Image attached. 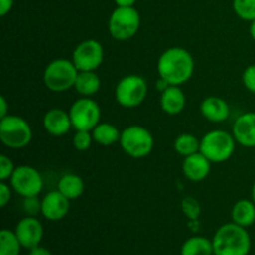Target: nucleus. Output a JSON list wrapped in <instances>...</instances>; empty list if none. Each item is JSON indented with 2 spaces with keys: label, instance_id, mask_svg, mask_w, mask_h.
Wrapping results in <instances>:
<instances>
[{
  "label": "nucleus",
  "instance_id": "nucleus-6",
  "mask_svg": "<svg viewBox=\"0 0 255 255\" xmlns=\"http://www.w3.org/2000/svg\"><path fill=\"white\" fill-rule=\"evenodd\" d=\"M32 139V129L27 121L16 115L0 119V141L11 149L26 147Z\"/></svg>",
  "mask_w": 255,
  "mask_h": 255
},
{
  "label": "nucleus",
  "instance_id": "nucleus-2",
  "mask_svg": "<svg viewBox=\"0 0 255 255\" xmlns=\"http://www.w3.org/2000/svg\"><path fill=\"white\" fill-rule=\"evenodd\" d=\"M212 243L214 255H248L252 248L247 228L236 223L222 226L214 234Z\"/></svg>",
  "mask_w": 255,
  "mask_h": 255
},
{
  "label": "nucleus",
  "instance_id": "nucleus-15",
  "mask_svg": "<svg viewBox=\"0 0 255 255\" xmlns=\"http://www.w3.org/2000/svg\"><path fill=\"white\" fill-rule=\"evenodd\" d=\"M232 134L237 143L247 148L255 147V112H246L234 121Z\"/></svg>",
  "mask_w": 255,
  "mask_h": 255
},
{
  "label": "nucleus",
  "instance_id": "nucleus-13",
  "mask_svg": "<svg viewBox=\"0 0 255 255\" xmlns=\"http://www.w3.org/2000/svg\"><path fill=\"white\" fill-rule=\"evenodd\" d=\"M69 211L70 199H67L59 189L49 192L41 199V214L47 221H61Z\"/></svg>",
  "mask_w": 255,
  "mask_h": 255
},
{
  "label": "nucleus",
  "instance_id": "nucleus-10",
  "mask_svg": "<svg viewBox=\"0 0 255 255\" xmlns=\"http://www.w3.org/2000/svg\"><path fill=\"white\" fill-rule=\"evenodd\" d=\"M9 181L11 188L24 198L39 196L44 187V181L40 172L26 164L16 167Z\"/></svg>",
  "mask_w": 255,
  "mask_h": 255
},
{
  "label": "nucleus",
  "instance_id": "nucleus-21",
  "mask_svg": "<svg viewBox=\"0 0 255 255\" xmlns=\"http://www.w3.org/2000/svg\"><path fill=\"white\" fill-rule=\"evenodd\" d=\"M57 189L70 201L80 198L84 194L85 183L80 176L75 173H67L60 178Z\"/></svg>",
  "mask_w": 255,
  "mask_h": 255
},
{
  "label": "nucleus",
  "instance_id": "nucleus-1",
  "mask_svg": "<svg viewBox=\"0 0 255 255\" xmlns=\"http://www.w3.org/2000/svg\"><path fill=\"white\" fill-rule=\"evenodd\" d=\"M157 71L159 77L169 85L181 86L193 76L194 60L188 50L178 46L169 47L159 56Z\"/></svg>",
  "mask_w": 255,
  "mask_h": 255
},
{
  "label": "nucleus",
  "instance_id": "nucleus-38",
  "mask_svg": "<svg viewBox=\"0 0 255 255\" xmlns=\"http://www.w3.org/2000/svg\"><path fill=\"white\" fill-rule=\"evenodd\" d=\"M249 34H251L252 39L255 41V20L251 21V26H249Z\"/></svg>",
  "mask_w": 255,
  "mask_h": 255
},
{
  "label": "nucleus",
  "instance_id": "nucleus-27",
  "mask_svg": "<svg viewBox=\"0 0 255 255\" xmlns=\"http://www.w3.org/2000/svg\"><path fill=\"white\" fill-rule=\"evenodd\" d=\"M92 142H94V137H92L91 131H76V133L72 137V144L75 149L80 152L87 151L91 147Z\"/></svg>",
  "mask_w": 255,
  "mask_h": 255
},
{
  "label": "nucleus",
  "instance_id": "nucleus-33",
  "mask_svg": "<svg viewBox=\"0 0 255 255\" xmlns=\"http://www.w3.org/2000/svg\"><path fill=\"white\" fill-rule=\"evenodd\" d=\"M14 5V0H0V15L5 16L9 14Z\"/></svg>",
  "mask_w": 255,
  "mask_h": 255
},
{
  "label": "nucleus",
  "instance_id": "nucleus-7",
  "mask_svg": "<svg viewBox=\"0 0 255 255\" xmlns=\"http://www.w3.org/2000/svg\"><path fill=\"white\" fill-rule=\"evenodd\" d=\"M148 86L146 80L139 75H127L122 77L115 89V99L125 109L138 107L146 100Z\"/></svg>",
  "mask_w": 255,
  "mask_h": 255
},
{
  "label": "nucleus",
  "instance_id": "nucleus-35",
  "mask_svg": "<svg viewBox=\"0 0 255 255\" xmlns=\"http://www.w3.org/2000/svg\"><path fill=\"white\" fill-rule=\"evenodd\" d=\"M7 102L4 96H0V119H4L7 116Z\"/></svg>",
  "mask_w": 255,
  "mask_h": 255
},
{
  "label": "nucleus",
  "instance_id": "nucleus-4",
  "mask_svg": "<svg viewBox=\"0 0 255 255\" xmlns=\"http://www.w3.org/2000/svg\"><path fill=\"white\" fill-rule=\"evenodd\" d=\"M79 70L72 60H52L44 70V84L50 91L65 92L72 89L76 82Z\"/></svg>",
  "mask_w": 255,
  "mask_h": 255
},
{
  "label": "nucleus",
  "instance_id": "nucleus-29",
  "mask_svg": "<svg viewBox=\"0 0 255 255\" xmlns=\"http://www.w3.org/2000/svg\"><path fill=\"white\" fill-rule=\"evenodd\" d=\"M22 209L26 216L36 217L37 214L41 213V201H39L37 196L25 197L22 202Z\"/></svg>",
  "mask_w": 255,
  "mask_h": 255
},
{
  "label": "nucleus",
  "instance_id": "nucleus-37",
  "mask_svg": "<svg viewBox=\"0 0 255 255\" xmlns=\"http://www.w3.org/2000/svg\"><path fill=\"white\" fill-rule=\"evenodd\" d=\"M168 86H169L168 82H167L166 80L162 79V77H159L158 81L156 82V87H157V90H158V91H161V92H163L164 90H166L167 87H168Z\"/></svg>",
  "mask_w": 255,
  "mask_h": 255
},
{
  "label": "nucleus",
  "instance_id": "nucleus-36",
  "mask_svg": "<svg viewBox=\"0 0 255 255\" xmlns=\"http://www.w3.org/2000/svg\"><path fill=\"white\" fill-rule=\"evenodd\" d=\"M137 0H115L117 6H121V7H129V6H133L136 4Z\"/></svg>",
  "mask_w": 255,
  "mask_h": 255
},
{
  "label": "nucleus",
  "instance_id": "nucleus-25",
  "mask_svg": "<svg viewBox=\"0 0 255 255\" xmlns=\"http://www.w3.org/2000/svg\"><path fill=\"white\" fill-rule=\"evenodd\" d=\"M20 244L15 232L9 229H2L0 232V255H19Z\"/></svg>",
  "mask_w": 255,
  "mask_h": 255
},
{
  "label": "nucleus",
  "instance_id": "nucleus-22",
  "mask_svg": "<svg viewBox=\"0 0 255 255\" xmlns=\"http://www.w3.org/2000/svg\"><path fill=\"white\" fill-rule=\"evenodd\" d=\"M94 142L104 147H109L120 142L121 132L119 131L115 125L107 124V122H100L96 127L91 131Z\"/></svg>",
  "mask_w": 255,
  "mask_h": 255
},
{
  "label": "nucleus",
  "instance_id": "nucleus-5",
  "mask_svg": "<svg viewBox=\"0 0 255 255\" xmlns=\"http://www.w3.org/2000/svg\"><path fill=\"white\" fill-rule=\"evenodd\" d=\"M120 144L127 156L132 158H144L154 147V138L151 132L139 125H131L121 132Z\"/></svg>",
  "mask_w": 255,
  "mask_h": 255
},
{
  "label": "nucleus",
  "instance_id": "nucleus-31",
  "mask_svg": "<svg viewBox=\"0 0 255 255\" xmlns=\"http://www.w3.org/2000/svg\"><path fill=\"white\" fill-rule=\"evenodd\" d=\"M243 84L248 91L255 94V64L249 65L243 72Z\"/></svg>",
  "mask_w": 255,
  "mask_h": 255
},
{
  "label": "nucleus",
  "instance_id": "nucleus-34",
  "mask_svg": "<svg viewBox=\"0 0 255 255\" xmlns=\"http://www.w3.org/2000/svg\"><path fill=\"white\" fill-rule=\"evenodd\" d=\"M29 255H52V254H51V252H50L49 249L45 248V247L37 246V247H35V248L30 249Z\"/></svg>",
  "mask_w": 255,
  "mask_h": 255
},
{
  "label": "nucleus",
  "instance_id": "nucleus-12",
  "mask_svg": "<svg viewBox=\"0 0 255 255\" xmlns=\"http://www.w3.org/2000/svg\"><path fill=\"white\" fill-rule=\"evenodd\" d=\"M15 234L20 244L25 249H32L40 246L44 237V227L36 217L26 216L17 222L15 227Z\"/></svg>",
  "mask_w": 255,
  "mask_h": 255
},
{
  "label": "nucleus",
  "instance_id": "nucleus-20",
  "mask_svg": "<svg viewBox=\"0 0 255 255\" xmlns=\"http://www.w3.org/2000/svg\"><path fill=\"white\" fill-rule=\"evenodd\" d=\"M101 80L95 71H79L74 89L82 97H91L99 92Z\"/></svg>",
  "mask_w": 255,
  "mask_h": 255
},
{
  "label": "nucleus",
  "instance_id": "nucleus-16",
  "mask_svg": "<svg viewBox=\"0 0 255 255\" xmlns=\"http://www.w3.org/2000/svg\"><path fill=\"white\" fill-rule=\"evenodd\" d=\"M45 131L55 137H61L66 134L72 127L69 112L61 109H51L44 115L42 119Z\"/></svg>",
  "mask_w": 255,
  "mask_h": 255
},
{
  "label": "nucleus",
  "instance_id": "nucleus-11",
  "mask_svg": "<svg viewBox=\"0 0 255 255\" xmlns=\"http://www.w3.org/2000/svg\"><path fill=\"white\" fill-rule=\"evenodd\" d=\"M104 57L105 52L101 42L89 39L75 47L71 60L79 71H96L101 66Z\"/></svg>",
  "mask_w": 255,
  "mask_h": 255
},
{
  "label": "nucleus",
  "instance_id": "nucleus-32",
  "mask_svg": "<svg viewBox=\"0 0 255 255\" xmlns=\"http://www.w3.org/2000/svg\"><path fill=\"white\" fill-rule=\"evenodd\" d=\"M11 186L6 184V182H0V206L4 208L11 199Z\"/></svg>",
  "mask_w": 255,
  "mask_h": 255
},
{
  "label": "nucleus",
  "instance_id": "nucleus-19",
  "mask_svg": "<svg viewBox=\"0 0 255 255\" xmlns=\"http://www.w3.org/2000/svg\"><path fill=\"white\" fill-rule=\"evenodd\" d=\"M233 223L248 228L255 223V203L249 199H241L232 208Z\"/></svg>",
  "mask_w": 255,
  "mask_h": 255
},
{
  "label": "nucleus",
  "instance_id": "nucleus-30",
  "mask_svg": "<svg viewBox=\"0 0 255 255\" xmlns=\"http://www.w3.org/2000/svg\"><path fill=\"white\" fill-rule=\"evenodd\" d=\"M15 168L11 159L6 156V154H1L0 156V181L6 182L11 178L12 173H14Z\"/></svg>",
  "mask_w": 255,
  "mask_h": 255
},
{
  "label": "nucleus",
  "instance_id": "nucleus-26",
  "mask_svg": "<svg viewBox=\"0 0 255 255\" xmlns=\"http://www.w3.org/2000/svg\"><path fill=\"white\" fill-rule=\"evenodd\" d=\"M233 10L242 20H255V0H233Z\"/></svg>",
  "mask_w": 255,
  "mask_h": 255
},
{
  "label": "nucleus",
  "instance_id": "nucleus-17",
  "mask_svg": "<svg viewBox=\"0 0 255 255\" xmlns=\"http://www.w3.org/2000/svg\"><path fill=\"white\" fill-rule=\"evenodd\" d=\"M201 114L208 121L219 124L228 120L231 115V109L227 101L218 96H209L202 101L201 104Z\"/></svg>",
  "mask_w": 255,
  "mask_h": 255
},
{
  "label": "nucleus",
  "instance_id": "nucleus-28",
  "mask_svg": "<svg viewBox=\"0 0 255 255\" xmlns=\"http://www.w3.org/2000/svg\"><path fill=\"white\" fill-rule=\"evenodd\" d=\"M182 211L192 221H197V218L201 214V204L193 197H186L182 201Z\"/></svg>",
  "mask_w": 255,
  "mask_h": 255
},
{
  "label": "nucleus",
  "instance_id": "nucleus-23",
  "mask_svg": "<svg viewBox=\"0 0 255 255\" xmlns=\"http://www.w3.org/2000/svg\"><path fill=\"white\" fill-rule=\"evenodd\" d=\"M181 255H214L213 243L206 237H192L182 246Z\"/></svg>",
  "mask_w": 255,
  "mask_h": 255
},
{
  "label": "nucleus",
  "instance_id": "nucleus-18",
  "mask_svg": "<svg viewBox=\"0 0 255 255\" xmlns=\"http://www.w3.org/2000/svg\"><path fill=\"white\" fill-rule=\"evenodd\" d=\"M159 105L167 115L176 116L181 114L186 107V95L179 86L169 85L163 92H161Z\"/></svg>",
  "mask_w": 255,
  "mask_h": 255
},
{
  "label": "nucleus",
  "instance_id": "nucleus-8",
  "mask_svg": "<svg viewBox=\"0 0 255 255\" xmlns=\"http://www.w3.org/2000/svg\"><path fill=\"white\" fill-rule=\"evenodd\" d=\"M139 26H141V16L133 6H117L109 19L110 35L119 41L132 39L138 32Z\"/></svg>",
  "mask_w": 255,
  "mask_h": 255
},
{
  "label": "nucleus",
  "instance_id": "nucleus-14",
  "mask_svg": "<svg viewBox=\"0 0 255 255\" xmlns=\"http://www.w3.org/2000/svg\"><path fill=\"white\" fill-rule=\"evenodd\" d=\"M212 162L201 152L184 157L182 171L184 177L192 182H202L211 173Z\"/></svg>",
  "mask_w": 255,
  "mask_h": 255
},
{
  "label": "nucleus",
  "instance_id": "nucleus-24",
  "mask_svg": "<svg viewBox=\"0 0 255 255\" xmlns=\"http://www.w3.org/2000/svg\"><path fill=\"white\" fill-rule=\"evenodd\" d=\"M201 141L192 133H182L174 139V151L182 157H188L199 152Z\"/></svg>",
  "mask_w": 255,
  "mask_h": 255
},
{
  "label": "nucleus",
  "instance_id": "nucleus-3",
  "mask_svg": "<svg viewBox=\"0 0 255 255\" xmlns=\"http://www.w3.org/2000/svg\"><path fill=\"white\" fill-rule=\"evenodd\" d=\"M236 143L237 141L232 133L223 129H213L201 138L199 152L212 163H223L233 156Z\"/></svg>",
  "mask_w": 255,
  "mask_h": 255
},
{
  "label": "nucleus",
  "instance_id": "nucleus-9",
  "mask_svg": "<svg viewBox=\"0 0 255 255\" xmlns=\"http://www.w3.org/2000/svg\"><path fill=\"white\" fill-rule=\"evenodd\" d=\"M72 128L76 131H92L101 119L99 104L90 97H80L69 110Z\"/></svg>",
  "mask_w": 255,
  "mask_h": 255
},
{
  "label": "nucleus",
  "instance_id": "nucleus-39",
  "mask_svg": "<svg viewBox=\"0 0 255 255\" xmlns=\"http://www.w3.org/2000/svg\"><path fill=\"white\" fill-rule=\"evenodd\" d=\"M252 201L255 203V182H254L253 187H252Z\"/></svg>",
  "mask_w": 255,
  "mask_h": 255
}]
</instances>
